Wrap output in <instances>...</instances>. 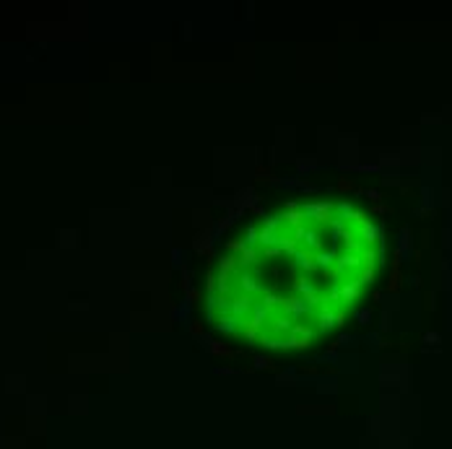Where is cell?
I'll list each match as a JSON object with an SVG mask.
<instances>
[{
	"mask_svg": "<svg viewBox=\"0 0 452 449\" xmlns=\"http://www.w3.org/2000/svg\"><path fill=\"white\" fill-rule=\"evenodd\" d=\"M362 270V255H354V252H343V255L335 260V268H333V278L341 281V278H354V273Z\"/></svg>",
	"mask_w": 452,
	"mask_h": 449,
	"instance_id": "1",
	"label": "cell"
},
{
	"mask_svg": "<svg viewBox=\"0 0 452 449\" xmlns=\"http://www.w3.org/2000/svg\"><path fill=\"white\" fill-rule=\"evenodd\" d=\"M281 312H283V317H288V319H301V317H307V314H312L315 312V306H312L307 299H301V296H283L281 299Z\"/></svg>",
	"mask_w": 452,
	"mask_h": 449,
	"instance_id": "2",
	"label": "cell"
},
{
	"mask_svg": "<svg viewBox=\"0 0 452 449\" xmlns=\"http://www.w3.org/2000/svg\"><path fill=\"white\" fill-rule=\"evenodd\" d=\"M291 291H294V296L307 299L312 306H322V301H325V299L317 294V286L312 283L307 275H296V278H291Z\"/></svg>",
	"mask_w": 452,
	"mask_h": 449,
	"instance_id": "3",
	"label": "cell"
},
{
	"mask_svg": "<svg viewBox=\"0 0 452 449\" xmlns=\"http://www.w3.org/2000/svg\"><path fill=\"white\" fill-rule=\"evenodd\" d=\"M315 319H317V335H325V332H330L335 325H343V319H346V314L343 312H335V309L328 304V299L322 301V306H320V312L315 314Z\"/></svg>",
	"mask_w": 452,
	"mask_h": 449,
	"instance_id": "4",
	"label": "cell"
},
{
	"mask_svg": "<svg viewBox=\"0 0 452 449\" xmlns=\"http://www.w3.org/2000/svg\"><path fill=\"white\" fill-rule=\"evenodd\" d=\"M301 211H304L307 221H315L317 226H325V224H330V218L335 216V205L328 203V200H317V203L304 205Z\"/></svg>",
	"mask_w": 452,
	"mask_h": 449,
	"instance_id": "5",
	"label": "cell"
},
{
	"mask_svg": "<svg viewBox=\"0 0 452 449\" xmlns=\"http://www.w3.org/2000/svg\"><path fill=\"white\" fill-rule=\"evenodd\" d=\"M239 291L255 299V296H263L268 289H265V286L260 283L258 275H252V273H247V270H245V273H239Z\"/></svg>",
	"mask_w": 452,
	"mask_h": 449,
	"instance_id": "6",
	"label": "cell"
},
{
	"mask_svg": "<svg viewBox=\"0 0 452 449\" xmlns=\"http://www.w3.org/2000/svg\"><path fill=\"white\" fill-rule=\"evenodd\" d=\"M252 304H255V299L247 296V294L234 296V299H231V317H237L239 322L250 319V314H252Z\"/></svg>",
	"mask_w": 452,
	"mask_h": 449,
	"instance_id": "7",
	"label": "cell"
},
{
	"mask_svg": "<svg viewBox=\"0 0 452 449\" xmlns=\"http://www.w3.org/2000/svg\"><path fill=\"white\" fill-rule=\"evenodd\" d=\"M338 291H341V304L349 306V304H354L356 299L362 296V283H359V278H349V281H343L338 286Z\"/></svg>",
	"mask_w": 452,
	"mask_h": 449,
	"instance_id": "8",
	"label": "cell"
},
{
	"mask_svg": "<svg viewBox=\"0 0 452 449\" xmlns=\"http://www.w3.org/2000/svg\"><path fill=\"white\" fill-rule=\"evenodd\" d=\"M335 249H320V252H315V265H317V270L325 275V278H330L333 275V268H335Z\"/></svg>",
	"mask_w": 452,
	"mask_h": 449,
	"instance_id": "9",
	"label": "cell"
},
{
	"mask_svg": "<svg viewBox=\"0 0 452 449\" xmlns=\"http://www.w3.org/2000/svg\"><path fill=\"white\" fill-rule=\"evenodd\" d=\"M301 249H307V252H320L322 249V234H320V228L315 226V228H309L307 226V231H304V236H301Z\"/></svg>",
	"mask_w": 452,
	"mask_h": 449,
	"instance_id": "10",
	"label": "cell"
},
{
	"mask_svg": "<svg viewBox=\"0 0 452 449\" xmlns=\"http://www.w3.org/2000/svg\"><path fill=\"white\" fill-rule=\"evenodd\" d=\"M195 252H198V255H208V257H213V231H200L198 236H195Z\"/></svg>",
	"mask_w": 452,
	"mask_h": 449,
	"instance_id": "11",
	"label": "cell"
},
{
	"mask_svg": "<svg viewBox=\"0 0 452 449\" xmlns=\"http://www.w3.org/2000/svg\"><path fill=\"white\" fill-rule=\"evenodd\" d=\"M294 268L304 270V273H312V270H317V265H315V252L299 249L296 255H294Z\"/></svg>",
	"mask_w": 452,
	"mask_h": 449,
	"instance_id": "12",
	"label": "cell"
},
{
	"mask_svg": "<svg viewBox=\"0 0 452 449\" xmlns=\"http://www.w3.org/2000/svg\"><path fill=\"white\" fill-rule=\"evenodd\" d=\"M268 319H271V309L263 306L260 301H255V304H252V314H250V325H255L258 330H263Z\"/></svg>",
	"mask_w": 452,
	"mask_h": 449,
	"instance_id": "13",
	"label": "cell"
},
{
	"mask_svg": "<svg viewBox=\"0 0 452 449\" xmlns=\"http://www.w3.org/2000/svg\"><path fill=\"white\" fill-rule=\"evenodd\" d=\"M216 327H218V332H221V335H237V332L242 330V322L237 319V317H218L216 319Z\"/></svg>",
	"mask_w": 452,
	"mask_h": 449,
	"instance_id": "14",
	"label": "cell"
},
{
	"mask_svg": "<svg viewBox=\"0 0 452 449\" xmlns=\"http://www.w3.org/2000/svg\"><path fill=\"white\" fill-rule=\"evenodd\" d=\"M200 343H205V348L211 351L213 356H226V359H234V356H237L234 351L229 348V345H224V343H216V340H211L208 335H203V338H200Z\"/></svg>",
	"mask_w": 452,
	"mask_h": 449,
	"instance_id": "15",
	"label": "cell"
},
{
	"mask_svg": "<svg viewBox=\"0 0 452 449\" xmlns=\"http://www.w3.org/2000/svg\"><path fill=\"white\" fill-rule=\"evenodd\" d=\"M283 224H288V228H299V226H307V216H304V211H286L283 216Z\"/></svg>",
	"mask_w": 452,
	"mask_h": 449,
	"instance_id": "16",
	"label": "cell"
},
{
	"mask_svg": "<svg viewBox=\"0 0 452 449\" xmlns=\"http://www.w3.org/2000/svg\"><path fill=\"white\" fill-rule=\"evenodd\" d=\"M190 312H192V301H187V299H184V301H182V304L175 309V314H172V317H175V319L180 322V325H184V327H187L190 322H192V319H190Z\"/></svg>",
	"mask_w": 452,
	"mask_h": 449,
	"instance_id": "17",
	"label": "cell"
},
{
	"mask_svg": "<svg viewBox=\"0 0 452 449\" xmlns=\"http://www.w3.org/2000/svg\"><path fill=\"white\" fill-rule=\"evenodd\" d=\"M278 239H281V234L271 231V228H265V226L258 231V244H263V247H278Z\"/></svg>",
	"mask_w": 452,
	"mask_h": 449,
	"instance_id": "18",
	"label": "cell"
},
{
	"mask_svg": "<svg viewBox=\"0 0 452 449\" xmlns=\"http://www.w3.org/2000/svg\"><path fill=\"white\" fill-rule=\"evenodd\" d=\"M278 247H281V252L283 255H296L299 252V241H294V236H288V234H281V239H278Z\"/></svg>",
	"mask_w": 452,
	"mask_h": 449,
	"instance_id": "19",
	"label": "cell"
},
{
	"mask_svg": "<svg viewBox=\"0 0 452 449\" xmlns=\"http://www.w3.org/2000/svg\"><path fill=\"white\" fill-rule=\"evenodd\" d=\"M237 268H239V257L237 255H226V257L218 260V273H226L229 275V273H234Z\"/></svg>",
	"mask_w": 452,
	"mask_h": 449,
	"instance_id": "20",
	"label": "cell"
},
{
	"mask_svg": "<svg viewBox=\"0 0 452 449\" xmlns=\"http://www.w3.org/2000/svg\"><path fill=\"white\" fill-rule=\"evenodd\" d=\"M288 335H299V338H309V340H315L317 338V330L315 327H309V325H294L291 327V332H288Z\"/></svg>",
	"mask_w": 452,
	"mask_h": 449,
	"instance_id": "21",
	"label": "cell"
},
{
	"mask_svg": "<svg viewBox=\"0 0 452 449\" xmlns=\"http://www.w3.org/2000/svg\"><path fill=\"white\" fill-rule=\"evenodd\" d=\"M271 327H273V332L275 335H281V332H291V319L288 317H275V319H271Z\"/></svg>",
	"mask_w": 452,
	"mask_h": 449,
	"instance_id": "22",
	"label": "cell"
},
{
	"mask_svg": "<svg viewBox=\"0 0 452 449\" xmlns=\"http://www.w3.org/2000/svg\"><path fill=\"white\" fill-rule=\"evenodd\" d=\"M281 299H283V296H278V294H273V291H265L263 299H260V304L268 306L271 312H273V309H281Z\"/></svg>",
	"mask_w": 452,
	"mask_h": 449,
	"instance_id": "23",
	"label": "cell"
},
{
	"mask_svg": "<svg viewBox=\"0 0 452 449\" xmlns=\"http://www.w3.org/2000/svg\"><path fill=\"white\" fill-rule=\"evenodd\" d=\"M312 340L309 338H299V335H288L286 338V348H294V351H304Z\"/></svg>",
	"mask_w": 452,
	"mask_h": 449,
	"instance_id": "24",
	"label": "cell"
},
{
	"mask_svg": "<svg viewBox=\"0 0 452 449\" xmlns=\"http://www.w3.org/2000/svg\"><path fill=\"white\" fill-rule=\"evenodd\" d=\"M255 262H258V249H255V247H247V249L239 255V265H242V268H247V265H255Z\"/></svg>",
	"mask_w": 452,
	"mask_h": 449,
	"instance_id": "25",
	"label": "cell"
},
{
	"mask_svg": "<svg viewBox=\"0 0 452 449\" xmlns=\"http://www.w3.org/2000/svg\"><path fill=\"white\" fill-rule=\"evenodd\" d=\"M216 294L218 296H229V275L226 273L216 275Z\"/></svg>",
	"mask_w": 452,
	"mask_h": 449,
	"instance_id": "26",
	"label": "cell"
},
{
	"mask_svg": "<svg viewBox=\"0 0 452 449\" xmlns=\"http://www.w3.org/2000/svg\"><path fill=\"white\" fill-rule=\"evenodd\" d=\"M356 278H359V283H362V286H364V283H374V278H377V268H362Z\"/></svg>",
	"mask_w": 452,
	"mask_h": 449,
	"instance_id": "27",
	"label": "cell"
},
{
	"mask_svg": "<svg viewBox=\"0 0 452 449\" xmlns=\"http://www.w3.org/2000/svg\"><path fill=\"white\" fill-rule=\"evenodd\" d=\"M281 224H283L281 216H263V226L271 228V231H278V226H281Z\"/></svg>",
	"mask_w": 452,
	"mask_h": 449,
	"instance_id": "28",
	"label": "cell"
},
{
	"mask_svg": "<svg viewBox=\"0 0 452 449\" xmlns=\"http://www.w3.org/2000/svg\"><path fill=\"white\" fill-rule=\"evenodd\" d=\"M296 169L299 171H312V169H317V161L315 158H299L296 161Z\"/></svg>",
	"mask_w": 452,
	"mask_h": 449,
	"instance_id": "29",
	"label": "cell"
},
{
	"mask_svg": "<svg viewBox=\"0 0 452 449\" xmlns=\"http://www.w3.org/2000/svg\"><path fill=\"white\" fill-rule=\"evenodd\" d=\"M245 244H247V247H255V244H258V228H255V226H250V228H247V234H245Z\"/></svg>",
	"mask_w": 452,
	"mask_h": 449,
	"instance_id": "30",
	"label": "cell"
},
{
	"mask_svg": "<svg viewBox=\"0 0 452 449\" xmlns=\"http://www.w3.org/2000/svg\"><path fill=\"white\" fill-rule=\"evenodd\" d=\"M172 265L182 268V265H184V249H172Z\"/></svg>",
	"mask_w": 452,
	"mask_h": 449,
	"instance_id": "31",
	"label": "cell"
},
{
	"mask_svg": "<svg viewBox=\"0 0 452 449\" xmlns=\"http://www.w3.org/2000/svg\"><path fill=\"white\" fill-rule=\"evenodd\" d=\"M255 369H273V364L265 356H255Z\"/></svg>",
	"mask_w": 452,
	"mask_h": 449,
	"instance_id": "32",
	"label": "cell"
},
{
	"mask_svg": "<svg viewBox=\"0 0 452 449\" xmlns=\"http://www.w3.org/2000/svg\"><path fill=\"white\" fill-rule=\"evenodd\" d=\"M216 306H218V294H208V301H205L208 314H213V312H216Z\"/></svg>",
	"mask_w": 452,
	"mask_h": 449,
	"instance_id": "33",
	"label": "cell"
},
{
	"mask_svg": "<svg viewBox=\"0 0 452 449\" xmlns=\"http://www.w3.org/2000/svg\"><path fill=\"white\" fill-rule=\"evenodd\" d=\"M205 291H208V294H216V275H213V273L205 275Z\"/></svg>",
	"mask_w": 452,
	"mask_h": 449,
	"instance_id": "34",
	"label": "cell"
},
{
	"mask_svg": "<svg viewBox=\"0 0 452 449\" xmlns=\"http://www.w3.org/2000/svg\"><path fill=\"white\" fill-rule=\"evenodd\" d=\"M369 317H372V312H369V309H359V312H356V319L362 322V325H366Z\"/></svg>",
	"mask_w": 452,
	"mask_h": 449,
	"instance_id": "35",
	"label": "cell"
},
{
	"mask_svg": "<svg viewBox=\"0 0 452 449\" xmlns=\"http://www.w3.org/2000/svg\"><path fill=\"white\" fill-rule=\"evenodd\" d=\"M263 255L265 257H278V255H283V252H281V247H265Z\"/></svg>",
	"mask_w": 452,
	"mask_h": 449,
	"instance_id": "36",
	"label": "cell"
},
{
	"mask_svg": "<svg viewBox=\"0 0 452 449\" xmlns=\"http://www.w3.org/2000/svg\"><path fill=\"white\" fill-rule=\"evenodd\" d=\"M190 330H192V335L203 338V325H200V322H195V319H192V322H190Z\"/></svg>",
	"mask_w": 452,
	"mask_h": 449,
	"instance_id": "37",
	"label": "cell"
},
{
	"mask_svg": "<svg viewBox=\"0 0 452 449\" xmlns=\"http://www.w3.org/2000/svg\"><path fill=\"white\" fill-rule=\"evenodd\" d=\"M187 301H192V304H198V301H200V291H195V289H190V291H187Z\"/></svg>",
	"mask_w": 452,
	"mask_h": 449,
	"instance_id": "38",
	"label": "cell"
},
{
	"mask_svg": "<svg viewBox=\"0 0 452 449\" xmlns=\"http://www.w3.org/2000/svg\"><path fill=\"white\" fill-rule=\"evenodd\" d=\"M351 343H356V338H351V335H341L338 338V345H351Z\"/></svg>",
	"mask_w": 452,
	"mask_h": 449,
	"instance_id": "39",
	"label": "cell"
},
{
	"mask_svg": "<svg viewBox=\"0 0 452 449\" xmlns=\"http://www.w3.org/2000/svg\"><path fill=\"white\" fill-rule=\"evenodd\" d=\"M351 187H354V185H351L349 179H341V182H338V190H351Z\"/></svg>",
	"mask_w": 452,
	"mask_h": 449,
	"instance_id": "40",
	"label": "cell"
},
{
	"mask_svg": "<svg viewBox=\"0 0 452 449\" xmlns=\"http://www.w3.org/2000/svg\"><path fill=\"white\" fill-rule=\"evenodd\" d=\"M366 198H372L374 203H379V198H382V195H379V192H374V190H369V192H366Z\"/></svg>",
	"mask_w": 452,
	"mask_h": 449,
	"instance_id": "41",
	"label": "cell"
}]
</instances>
